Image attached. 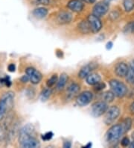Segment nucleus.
<instances>
[{
    "label": "nucleus",
    "instance_id": "5701e85b",
    "mask_svg": "<svg viewBox=\"0 0 134 148\" xmlns=\"http://www.w3.org/2000/svg\"><path fill=\"white\" fill-rule=\"evenodd\" d=\"M52 95V90L50 88H46L42 91L41 94H40V99L42 102H46L48 99V98L50 97V96Z\"/></svg>",
    "mask_w": 134,
    "mask_h": 148
},
{
    "label": "nucleus",
    "instance_id": "9b49d317",
    "mask_svg": "<svg viewBox=\"0 0 134 148\" xmlns=\"http://www.w3.org/2000/svg\"><path fill=\"white\" fill-rule=\"evenodd\" d=\"M67 8L73 12L79 13L84 10V4L80 0H70L67 4Z\"/></svg>",
    "mask_w": 134,
    "mask_h": 148
},
{
    "label": "nucleus",
    "instance_id": "39448f33",
    "mask_svg": "<svg viewBox=\"0 0 134 148\" xmlns=\"http://www.w3.org/2000/svg\"><path fill=\"white\" fill-rule=\"evenodd\" d=\"M120 113H121V110L116 106H113L108 108L107 112H105V116H104V123L107 125H110L113 123L116 120L118 119Z\"/></svg>",
    "mask_w": 134,
    "mask_h": 148
},
{
    "label": "nucleus",
    "instance_id": "bb28decb",
    "mask_svg": "<svg viewBox=\"0 0 134 148\" xmlns=\"http://www.w3.org/2000/svg\"><path fill=\"white\" fill-rule=\"evenodd\" d=\"M106 88V85L104 82H98L97 83L96 85H94V89L96 91H101L103 89H104Z\"/></svg>",
    "mask_w": 134,
    "mask_h": 148
},
{
    "label": "nucleus",
    "instance_id": "6ab92c4d",
    "mask_svg": "<svg viewBox=\"0 0 134 148\" xmlns=\"http://www.w3.org/2000/svg\"><path fill=\"white\" fill-rule=\"evenodd\" d=\"M78 29L80 30V32L84 34H87L92 32L87 20H82V21L80 22V23L78 24Z\"/></svg>",
    "mask_w": 134,
    "mask_h": 148
},
{
    "label": "nucleus",
    "instance_id": "f704fd0d",
    "mask_svg": "<svg viewBox=\"0 0 134 148\" xmlns=\"http://www.w3.org/2000/svg\"><path fill=\"white\" fill-rule=\"evenodd\" d=\"M29 76H27V75H26V76L25 75V76H23L21 78V81L22 82H27L29 81Z\"/></svg>",
    "mask_w": 134,
    "mask_h": 148
},
{
    "label": "nucleus",
    "instance_id": "dca6fc26",
    "mask_svg": "<svg viewBox=\"0 0 134 148\" xmlns=\"http://www.w3.org/2000/svg\"><path fill=\"white\" fill-rule=\"evenodd\" d=\"M101 77L98 73H90L86 77V83L89 85H95L97 83L100 82Z\"/></svg>",
    "mask_w": 134,
    "mask_h": 148
},
{
    "label": "nucleus",
    "instance_id": "423d86ee",
    "mask_svg": "<svg viewBox=\"0 0 134 148\" xmlns=\"http://www.w3.org/2000/svg\"><path fill=\"white\" fill-rule=\"evenodd\" d=\"M108 109V105L104 101H98L92 106V114L95 117L102 116Z\"/></svg>",
    "mask_w": 134,
    "mask_h": 148
},
{
    "label": "nucleus",
    "instance_id": "473e14b6",
    "mask_svg": "<svg viewBox=\"0 0 134 148\" xmlns=\"http://www.w3.org/2000/svg\"><path fill=\"white\" fill-rule=\"evenodd\" d=\"M113 42L109 41V42H108V43H107V45H106V49H107V50H110V49H112V47H113Z\"/></svg>",
    "mask_w": 134,
    "mask_h": 148
},
{
    "label": "nucleus",
    "instance_id": "f3484780",
    "mask_svg": "<svg viewBox=\"0 0 134 148\" xmlns=\"http://www.w3.org/2000/svg\"><path fill=\"white\" fill-rule=\"evenodd\" d=\"M69 77L68 75L65 73H61V76L57 80V89L58 90H61L63 89L64 88L65 86H66V83H67V82H68Z\"/></svg>",
    "mask_w": 134,
    "mask_h": 148
},
{
    "label": "nucleus",
    "instance_id": "c85d7f7f",
    "mask_svg": "<svg viewBox=\"0 0 134 148\" xmlns=\"http://www.w3.org/2000/svg\"><path fill=\"white\" fill-rule=\"evenodd\" d=\"M0 82L4 84V85H5L7 87H10L11 85V82L8 76H5V77L1 79H0Z\"/></svg>",
    "mask_w": 134,
    "mask_h": 148
},
{
    "label": "nucleus",
    "instance_id": "aec40b11",
    "mask_svg": "<svg viewBox=\"0 0 134 148\" xmlns=\"http://www.w3.org/2000/svg\"><path fill=\"white\" fill-rule=\"evenodd\" d=\"M126 79L129 83H134V60H133L130 66H128V72L126 76Z\"/></svg>",
    "mask_w": 134,
    "mask_h": 148
},
{
    "label": "nucleus",
    "instance_id": "4c0bfd02",
    "mask_svg": "<svg viewBox=\"0 0 134 148\" xmlns=\"http://www.w3.org/2000/svg\"><path fill=\"white\" fill-rule=\"evenodd\" d=\"M80 1H82V2H87V3H90V0H80Z\"/></svg>",
    "mask_w": 134,
    "mask_h": 148
},
{
    "label": "nucleus",
    "instance_id": "7c9ffc66",
    "mask_svg": "<svg viewBox=\"0 0 134 148\" xmlns=\"http://www.w3.org/2000/svg\"><path fill=\"white\" fill-rule=\"evenodd\" d=\"M50 1L49 0H36V3L37 5H48Z\"/></svg>",
    "mask_w": 134,
    "mask_h": 148
},
{
    "label": "nucleus",
    "instance_id": "4468645a",
    "mask_svg": "<svg viewBox=\"0 0 134 148\" xmlns=\"http://www.w3.org/2000/svg\"><path fill=\"white\" fill-rule=\"evenodd\" d=\"M97 66L95 64H88L85 65L82 68L80 69V71H79L78 74V76L80 79H86V76L89 75V74L91 73L92 71L93 70H95V67Z\"/></svg>",
    "mask_w": 134,
    "mask_h": 148
},
{
    "label": "nucleus",
    "instance_id": "cd10ccee",
    "mask_svg": "<svg viewBox=\"0 0 134 148\" xmlns=\"http://www.w3.org/2000/svg\"><path fill=\"white\" fill-rule=\"evenodd\" d=\"M54 134L52 132H46V134H44V135H43L42 136V139H43V141H49V140H51V139L52 138V137H53Z\"/></svg>",
    "mask_w": 134,
    "mask_h": 148
},
{
    "label": "nucleus",
    "instance_id": "b1692460",
    "mask_svg": "<svg viewBox=\"0 0 134 148\" xmlns=\"http://www.w3.org/2000/svg\"><path fill=\"white\" fill-rule=\"evenodd\" d=\"M123 5L127 12H130L134 8V0H124Z\"/></svg>",
    "mask_w": 134,
    "mask_h": 148
},
{
    "label": "nucleus",
    "instance_id": "c756f323",
    "mask_svg": "<svg viewBox=\"0 0 134 148\" xmlns=\"http://www.w3.org/2000/svg\"><path fill=\"white\" fill-rule=\"evenodd\" d=\"M130 144H131V142H130V140H129V138L127 137H124L122 139V141H121V145L124 147L129 146Z\"/></svg>",
    "mask_w": 134,
    "mask_h": 148
},
{
    "label": "nucleus",
    "instance_id": "ddd939ff",
    "mask_svg": "<svg viewBox=\"0 0 134 148\" xmlns=\"http://www.w3.org/2000/svg\"><path fill=\"white\" fill-rule=\"evenodd\" d=\"M72 20V15L71 13L68 11H61L57 15V21L61 25H65V24L69 23Z\"/></svg>",
    "mask_w": 134,
    "mask_h": 148
},
{
    "label": "nucleus",
    "instance_id": "ea45409f",
    "mask_svg": "<svg viewBox=\"0 0 134 148\" xmlns=\"http://www.w3.org/2000/svg\"><path fill=\"white\" fill-rule=\"evenodd\" d=\"M103 1H104V2H107V3L109 4L110 2L111 1H112V0H103Z\"/></svg>",
    "mask_w": 134,
    "mask_h": 148
},
{
    "label": "nucleus",
    "instance_id": "58836bf2",
    "mask_svg": "<svg viewBox=\"0 0 134 148\" xmlns=\"http://www.w3.org/2000/svg\"><path fill=\"white\" fill-rule=\"evenodd\" d=\"M130 147H133L134 148V141H133L131 144H130Z\"/></svg>",
    "mask_w": 134,
    "mask_h": 148
},
{
    "label": "nucleus",
    "instance_id": "2f4dec72",
    "mask_svg": "<svg viewBox=\"0 0 134 148\" xmlns=\"http://www.w3.org/2000/svg\"><path fill=\"white\" fill-rule=\"evenodd\" d=\"M7 69L10 72H14L15 70H16V66H15L14 64H10L7 67Z\"/></svg>",
    "mask_w": 134,
    "mask_h": 148
},
{
    "label": "nucleus",
    "instance_id": "4be33fe9",
    "mask_svg": "<svg viewBox=\"0 0 134 148\" xmlns=\"http://www.w3.org/2000/svg\"><path fill=\"white\" fill-rule=\"evenodd\" d=\"M121 125H122V128H123L124 133L128 132L129 130H131V127H132V120L130 117H127L126 119L124 120V121Z\"/></svg>",
    "mask_w": 134,
    "mask_h": 148
},
{
    "label": "nucleus",
    "instance_id": "2eb2a0df",
    "mask_svg": "<svg viewBox=\"0 0 134 148\" xmlns=\"http://www.w3.org/2000/svg\"><path fill=\"white\" fill-rule=\"evenodd\" d=\"M80 90V85L78 84L75 83V82H73V83H71V85H69V87L67 88V90H66V97H67L68 99H71L72 98H74L75 97H76L78 95Z\"/></svg>",
    "mask_w": 134,
    "mask_h": 148
},
{
    "label": "nucleus",
    "instance_id": "e433bc0d",
    "mask_svg": "<svg viewBox=\"0 0 134 148\" xmlns=\"http://www.w3.org/2000/svg\"><path fill=\"white\" fill-rule=\"evenodd\" d=\"M92 145H92V143H91V142H89V143H88V144H87V145H85V146H84V147H86V148L91 147Z\"/></svg>",
    "mask_w": 134,
    "mask_h": 148
},
{
    "label": "nucleus",
    "instance_id": "20e7f679",
    "mask_svg": "<svg viewBox=\"0 0 134 148\" xmlns=\"http://www.w3.org/2000/svg\"><path fill=\"white\" fill-rule=\"evenodd\" d=\"M109 83L111 90L116 97L122 98L124 97L127 94V86L122 82L116 79H112L110 81Z\"/></svg>",
    "mask_w": 134,
    "mask_h": 148
},
{
    "label": "nucleus",
    "instance_id": "f257e3e1",
    "mask_svg": "<svg viewBox=\"0 0 134 148\" xmlns=\"http://www.w3.org/2000/svg\"><path fill=\"white\" fill-rule=\"evenodd\" d=\"M19 142L22 147L36 148L39 147V142L36 138L35 129L31 124H27L20 132Z\"/></svg>",
    "mask_w": 134,
    "mask_h": 148
},
{
    "label": "nucleus",
    "instance_id": "0eeeda50",
    "mask_svg": "<svg viewBox=\"0 0 134 148\" xmlns=\"http://www.w3.org/2000/svg\"><path fill=\"white\" fill-rule=\"evenodd\" d=\"M86 20H88L92 32L97 34L101 30L102 23L100 20V17L94 14H89Z\"/></svg>",
    "mask_w": 134,
    "mask_h": 148
},
{
    "label": "nucleus",
    "instance_id": "f03ea898",
    "mask_svg": "<svg viewBox=\"0 0 134 148\" xmlns=\"http://www.w3.org/2000/svg\"><path fill=\"white\" fill-rule=\"evenodd\" d=\"M124 134L123 128L121 124H116L111 127L106 133V141L110 144H115L121 138Z\"/></svg>",
    "mask_w": 134,
    "mask_h": 148
},
{
    "label": "nucleus",
    "instance_id": "f8f14e48",
    "mask_svg": "<svg viewBox=\"0 0 134 148\" xmlns=\"http://www.w3.org/2000/svg\"><path fill=\"white\" fill-rule=\"evenodd\" d=\"M127 72H128V66L124 62L118 63L115 67V73L118 77H126Z\"/></svg>",
    "mask_w": 134,
    "mask_h": 148
},
{
    "label": "nucleus",
    "instance_id": "1a4fd4ad",
    "mask_svg": "<svg viewBox=\"0 0 134 148\" xmlns=\"http://www.w3.org/2000/svg\"><path fill=\"white\" fill-rule=\"evenodd\" d=\"M25 73H26L27 76H29V79L31 82L34 85L39 83L42 80V78H43L41 73L34 67H28L25 70Z\"/></svg>",
    "mask_w": 134,
    "mask_h": 148
},
{
    "label": "nucleus",
    "instance_id": "7ed1b4c3",
    "mask_svg": "<svg viewBox=\"0 0 134 148\" xmlns=\"http://www.w3.org/2000/svg\"><path fill=\"white\" fill-rule=\"evenodd\" d=\"M14 98V93L9 91L5 93L0 99V120H2L7 110L11 108L13 105Z\"/></svg>",
    "mask_w": 134,
    "mask_h": 148
},
{
    "label": "nucleus",
    "instance_id": "a211bd4d",
    "mask_svg": "<svg viewBox=\"0 0 134 148\" xmlns=\"http://www.w3.org/2000/svg\"><path fill=\"white\" fill-rule=\"evenodd\" d=\"M48 14V9L44 7H39L36 8L33 11V15L37 19H43Z\"/></svg>",
    "mask_w": 134,
    "mask_h": 148
},
{
    "label": "nucleus",
    "instance_id": "393cba45",
    "mask_svg": "<svg viewBox=\"0 0 134 148\" xmlns=\"http://www.w3.org/2000/svg\"><path fill=\"white\" fill-rule=\"evenodd\" d=\"M57 80H58V77H57V74H54L50 77V79H48V81L46 82V85L48 88H52L54 85L57 84Z\"/></svg>",
    "mask_w": 134,
    "mask_h": 148
},
{
    "label": "nucleus",
    "instance_id": "c9c22d12",
    "mask_svg": "<svg viewBox=\"0 0 134 148\" xmlns=\"http://www.w3.org/2000/svg\"><path fill=\"white\" fill-rule=\"evenodd\" d=\"M130 111L132 114H134V102L131 103V106H130Z\"/></svg>",
    "mask_w": 134,
    "mask_h": 148
},
{
    "label": "nucleus",
    "instance_id": "72a5a7b5",
    "mask_svg": "<svg viewBox=\"0 0 134 148\" xmlns=\"http://www.w3.org/2000/svg\"><path fill=\"white\" fill-rule=\"evenodd\" d=\"M71 147V144L70 141H65L63 143V147L66 148H70Z\"/></svg>",
    "mask_w": 134,
    "mask_h": 148
},
{
    "label": "nucleus",
    "instance_id": "6e6552de",
    "mask_svg": "<svg viewBox=\"0 0 134 148\" xmlns=\"http://www.w3.org/2000/svg\"><path fill=\"white\" fill-rule=\"evenodd\" d=\"M93 99V93L86 90L79 94L76 98V104L80 107H84L91 103Z\"/></svg>",
    "mask_w": 134,
    "mask_h": 148
},
{
    "label": "nucleus",
    "instance_id": "9d476101",
    "mask_svg": "<svg viewBox=\"0 0 134 148\" xmlns=\"http://www.w3.org/2000/svg\"><path fill=\"white\" fill-rule=\"evenodd\" d=\"M108 11H109V4L102 0L101 2L95 4V6L93 7V14L101 17L104 16L108 12Z\"/></svg>",
    "mask_w": 134,
    "mask_h": 148
},
{
    "label": "nucleus",
    "instance_id": "412c9836",
    "mask_svg": "<svg viewBox=\"0 0 134 148\" xmlns=\"http://www.w3.org/2000/svg\"><path fill=\"white\" fill-rule=\"evenodd\" d=\"M115 98V94H113V91H106L103 93L101 95L102 101L106 102L107 103H112Z\"/></svg>",
    "mask_w": 134,
    "mask_h": 148
},
{
    "label": "nucleus",
    "instance_id": "a878e982",
    "mask_svg": "<svg viewBox=\"0 0 134 148\" xmlns=\"http://www.w3.org/2000/svg\"><path fill=\"white\" fill-rule=\"evenodd\" d=\"M124 32L125 33H131L134 34V21L130 22L124 28Z\"/></svg>",
    "mask_w": 134,
    "mask_h": 148
}]
</instances>
